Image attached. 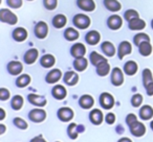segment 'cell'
<instances>
[{"label": "cell", "instance_id": "cell-10", "mask_svg": "<svg viewBox=\"0 0 153 142\" xmlns=\"http://www.w3.org/2000/svg\"><path fill=\"white\" fill-rule=\"evenodd\" d=\"M76 4H78L79 9L85 12H92L96 9V3L94 0H78Z\"/></svg>", "mask_w": 153, "mask_h": 142}, {"label": "cell", "instance_id": "cell-18", "mask_svg": "<svg viewBox=\"0 0 153 142\" xmlns=\"http://www.w3.org/2000/svg\"><path fill=\"white\" fill-rule=\"evenodd\" d=\"M79 81V75L76 74L74 71H68V72L65 73L64 75V82L65 84H67L68 86H74L76 85Z\"/></svg>", "mask_w": 153, "mask_h": 142}, {"label": "cell", "instance_id": "cell-32", "mask_svg": "<svg viewBox=\"0 0 153 142\" xmlns=\"http://www.w3.org/2000/svg\"><path fill=\"white\" fill-rule=\"evenodd\" d=\"M140 118L144 120H148L153 116V109L150 106H144L142 107V109L140 110Z\"/></svg>", "mask_w": 153, "mask_h": 142}, {"label": "cell", "instance_id": "cell-11", "mask_svg": "<svg viewBox=\"0 0 153 142\" xmlns=\"http://www.w3.org/2000/svg\"><path fill=\"white\" fill-rule=\"evenodd\" d=\"M7 70H9V72L11 73L12 75H18L22 72L23 66H22V64L20 63V62L13 61L9 63V65H7Z\"/></svg>", "mask_w": 153, "mask_h": 142}, {"label": "cell", "instance_id": "cell-54", "mask_svg": "<svg viewBox=\"0 0 153 142\" xmlns=\"http://www.w3.org/2000/svg\"><path fill=\"white\" fill-rule=\"evenodd\" d=\"M152 28H153V20H152Z\"/></svg>", "mask_w": 153, "mask_h": 142}, {"label": "cell", "instance_id": "cell-28", "mask_svg": "<svg viewBox=\"0 0 153 142\" xmlns=\"http://www.w3.org/2000/svg\"><path fill=\"white\" fill-rule=\"evenodd\" d=\"M40 63L44 68H51V67H53V66L55 65L56 59H55V57H53V55H51V54H45V55H43V57H42Z\"/></svg>", "mask_w": 153, "mask_h": 142}, {"label": "cell", "instance_id": "cell-19", "mask_svg": "<svg viewBox=\"0 0 153 142\" xmlns=\"http://www.w3.org/2000/svg\"><path fill=\"white\" fill-rule=\"evenodd\" d=\"M38 50H37L36 48H32L30 49V50L26 51L25 55H24V62H25L26 64H28V65H30V64L35 63L37 60V57H38Z\"/></svg>", "mask_w": 153, "mask_h": 142}, {"label": "cell", "instance_id": "cell-20", "mask_svg": "<svg viewBox=\"0 0 153 142\" xmlns=\"http://www.w3.org/2000/svg\"><path fill=\"white\" fill-rule=\"evenodd\" d=\"M13 38L15 39V41L17 42H22L27 38V32L25 28L23 27H18L14 30L13 32Z\"/></svg>", "mask_w": 153, "mask_h": 142}, {"label": "cell", "instance_id": "cell-38", "mask_svg": "<svg viewBox=\"0 0 153 142\" xmlns=\"http://www.w3.org/2000/svg\"><path fill=\"white\" fill-rule=\"evenodd\" d=\"M68 135L71 139H76L78 135L80 133V129H78V125L76 123H70L69 127H68Z\"/></svg>", "mask_w": 153, "mask_h": 142}, {"label": "cell", "instance_id": "cell-37", "mask_svg": "<svg viewBox=\"0 0 153 142\" xmlns=\"http://www.w3.org/2000/svg\"><path fill=\"white\" fill-rule=\"evenodd\" d=\"M23 106V97L20 95H16L12 99V108L14 110H20Z\"/></svg>", "mask_w": 153, "mask_h": 142}, {"label": "cell", "instance_id": "cell-29", "mask_svg": "<svg viewBox=\"0 0 153 142\" xmlns=\"http://www.w3.org/2000/svg\"><path fill=\"white\" fill-rule=\"evenodd\" d=\"M88 62L85 57H79V59H76L74 62V67L78 71H84V70L87 68Z\"/></svg>", "mask_w": 153, "mask_h": 142}, {"label": "cell", "instance_id": "cell-23", "mask_svg": "<svg viewBox=\"0 0 153 142\" xmlns=\"http://www.w3.org/2000/svg\"><path fill=\"white\" fill-rule=\"evenodd\" d=\"M137 64L134 61H128L124 66V71L127 75H134L137 71Z\"/></svg>", "mask_w": 153, "mask_h": 142}, {"label": "cell", "instance_id": "cell-22", "mask_svg": "<svg viewBox=\"0 0 153 142\" xmlns=\"http://www.w3.org/2000/svg\"><path fill=\"white\" fill-rule=\"evenodd\" d=\"M104 5L111 12H119L122 9V4L117 0H104Z\"/></svg>", "mask_w": 153, "mask_h": 142}, {"label": "cell", "instance_id": "cell-30", "mask_svg": "<svg viewBox=\"0 0 153 142\" xmlns=\"http://www.w3.org/2000/svg\"><path fill=\"white\" fill-rule=\"evenodd\" d=\"M110 71V65L108 64V62H103L100 65L97 66V72L100 77H106Z\"/></svg>", "mask_w": 153, "mask_h": 142}, {"label": "cell", "instance_id": "cell-36", "mask_svg": "<svg viewBox=\"0 0 153 142\" xmlns=\"http://www.w3.org/2000/svg\"><path fill=\"white\" fill-rule=\"evenodd\" d=\"M143 82H144V86L147 87L149 84L153 83V77H152V72H151L150 69H145L143 71Z\"/></svg>", "mask_w": 153, "mask_h": 142}, {"label": "cell", "instance_id": "cell-50", "mask_svg": "<svg viewBox=\"0 0 153 142\" xmlns=\"http://www.w3.org/2000/svg\"><path fill=\"white\" fill-rule=\"evenodd\" d=\"M0 120H3L4 119V117H5V113H4V110L3 109H0Z\"/></svg>", "mask_w": 153, "mask_h": 142}, {"label": "cell", "instance_id": "cell-21", "mask_svg": "<svg viewBox=\"0 0 153 142\" xmlns=\"http://www.w3.org/2000/svg\"><path fill=\"white\" fill-rule=\"evenodd\" d=\"M90 121L96 125L101 124L103 121V113L101 112L99 109L92 110L91 112H90Z\"/></svg>", "mask_w": 153, "mask_h": 142}, {"label": "cell", "instance_id": "cell-44", "mask_svg": "<svg viewBox=\"0 0 153 142\" xmlns=\"http://www.w3.org/2000/svg\"><path fill=\"white\" fill-rule=\"evenodd\" d=\"M7 3L12 9H19L22 7V0H7Z\"/></svg>", "mask_w": 153, "mask_h": 142}, {"label": "cell", "instance_id": "cell-53", "mask_svg": "<svg viewBox=\"0 0 153 142\" xmlns=\"http://www.w3.org/2000/svg\"><path fill=\"white\" fill-rule=\"evenodd\" d=\"M150 125H151V129H153V121H152V122H151V124H150Z\"/></svg>", "mask_w": 153, "mask_h": 142}, {"label": "cell", "instance_id": "cell-35", "mask_svg": "<svg viewBox=\"0 0 153 142\" xmlns=\"http://www.w3.org/2000/svg\"><path fill=\"white\" fill-rule=\"evenodd\" d=\"M64 36H65V38L67 39L68 41H74L79 38V32H78V30L74 29V28L69 27L65 30Z\"/></svg>", "mask_w": 153, "mask_h": 142}, {"label": "cell", "instance_id": "cell-4", "mask_svg": "<svg viewBox=\"0 0 153 142\" xmlns=\"http://www.w3.org/2000/svg\"><path fill=\"white\" fill-rule=\"evenodd\" d=\"M48 34V26L44 21H40L35 26V35L38 39H44L46 38Z\"/></svg>", "mask_w": 153, "mask_h": 142}, {"label": "cell", "instance_id": "cell-34", "mask_svg": "<svg viewBox=\"0 0 153 142\" xmlns=\"http://www.w3.org/2000/svg\"><path fill=\"white\" fill-rule=\"evenodd\" d=\"M30 83V77L28 74H22L16 81V85L19 88H24Z\"/></svg>", "mask_w": 153, "mask_h": 142}, {"label": "cell", "instance_id": "cell-8", "mask_svg": "<svg viewBox=\"0 0 153 142\" xmlns=\"http://www.w3.org/2000/svg\"><path fill=\"white\" fill-rule=\"evenodd\" d=\"M86 53V47L82 43H76L74 46L71 47V54L76 59L79 57H83Z\"/></svg>", "mask_w": 153, "mask_h": 142}, {"label": "cell", "instance_id": "cell-27", "mask_svg": "<svg viewBox=\"0 0 153 142\" xmlns=\"http://www.w3.org/2000/svg\"><path fill=\"white\" fill-rule=\"evenodd\" d=\"M102 50L107 57H113L115 54V47L113 46V44L111 42H104L102 44Z\"/></svg>", "mask_w": 153, "mask_h": 142}, {"label": "cell", "instance_id": "cell-17", "mask_svg": "<svg viewBox=\"0 0 153 142\" xmlns=\"http://www.w3.org/2000/svg\"><path fill=\"white\" fill-rule=\"evenodd\" d=\"M27 98L30 104H35L37 107H44L46 104V99L43 96L37 95V94H30Z\"/></svg>", "mask_w": 153, "mask_h": 142}, {"label": "cell", "instance_id": "cell-3", "mask_svg": "<svg viewBox=\"0 0 153 142\" xmlns=\"http://www.w3.org/2000/svg\"><path fill=\"white\" fill-rule=\"evenodd\" d=\"M129 127H130V131H131V134L133 136H135V137H140V136H143L146 133V127L137 120L132 122L129 125Z\"/></svg>", "mask_w": 153, "mask_h": 142}, {"label": "cell", "instance_id": "cell-26", "mask_svg": "<svg viewBox=\"0 0 153 142\" xmlns=\"http://www.w3.org/2000/svg\"><path fill=\"white\" fill-rule=\"evenodd\" d=\"M66 22H67V18L62 14H59V15H56L53 19V25L56 28H62L66 25Z\"/></svg>", "mask_w": 153, "mask_h": 142}, {"label": "cell", "instance_id": "cell-43", "mask_svg": "<svg viewBox=\"0 0 153 142\" xmlns=\"http://www.w3.org/2000/svg\"><path fill=\"white\" fill-rule=\"evenodd\" d=\"M143 102V96L140 95V94H135V95H133V97H132L131 99V104L133 107H140V104H142Z\"/></svg>", "mask_w": 153, "mask_h": 142}, {"label": "cell", "instance_id": "cell-24", "mask_svg": "<svg viewBox=\"0 0 153 142\" xmlns=\"http://www.w3.org/2000/svg\"><path fill=\"white\" fill-rule=\"evenodd\" d=\"M145 27H146V22L140 18H136L129 22V28L131 30H140L144 29Z\"/></svg>", "mask_w": 153, "mask_h": 142}, {"label": "cell", "instance_id": "cell-47", "mask_svg": "<svg viewBox=\"0 0 153 142\" xmlns=\"http://www.w3.org/2000/svg\"><path fill=\"white\" fill-rule=\"evenodd\" d=\"M136 120H137V118H136V116L134 114H129L127 116V118H126V122H127L128 125H130L132 122H134Z\"/></svg>", "mask_w": 153, "mask_h": 142}, {"label": "cell", "instance_id": "cell-40", "mask_svg": "<svg viewBox=\"0 0 153 142\" xmlns=\"http://www.w3.org/2000/svg\"><path fill=\"white\" fill-rule=\"evenodd\" d=\"M45 9L48 11H53L58 5V0H43Z\"/></svg>", "mask_w": 153, "mask_h": 142}, {"label": "cell", "instance_id": "cell-5", "mask_svg": "<svg viewBox=\"0 0 153 142\" xmlns=\"http://www.w3.org/2000/svg\"><path fill=\"white\" fill-rule=\"evenodd\" d=\"M46 118V112L42 109H34L30 112V119L34 122H42Z\"/></svg>", "mask_w": 153, "mask_h": 142}, {"label": "cell", "instance_id": "cell-13", "mask_svg": "<svg viewBox=\"0 0 153 142\" xmlns=\"http://www.w3.org/2000/svg\"><path fill=\"white\" fill-rule=\"evenodd\" d=\"M58 117L62 121H69L74 117V111L70 108H61L58 111Z\"/></svg>", "mask_w": 153, "mask_h": 142}, {"label": "cell", "instance_id": "cell-33", "mask_svg": "<svg viewBox=\"0 0 153 142\" xmlns=\"http://www.w3.org/2000/svg\"><path fill=\"white\" fill-rule=\"evenodd\" d=\"M90 61H91L92 65L98 66V65H100L101 63H103V62H106L107 60L105 59L104 57H102L101 54H99L98 52L92 51V52L90 53Z\"/></svg>", "mask_w": 153, "mask_h": 142}, {"label": "cell", "instance_id": "cell-48", "mask_svg": "<svg viewBox=\"0 0 153 142\" xmlns=\"http://www.w3.org/2000/svg\"><path fill=\"white\" fill-rule=\"evenodd\" d=\"M146 88V90H147V93H148V95H153V83H151V84H149L147 87H145Z\"/></svg>", "mask_w": 153, "mask_h": 142}, {"label": "cell", "instance_id": "cell-51", "mask_svg": "<svg viewBox=\"0 0 153 142\" xmlns=\"http://www.w3.org/2000/svg\"><path fill=\"white\" fill-rule=\"evenodd\" d=\"M119 142H132L129 138H122V139L119 140Z\"/></svg>", "mask_w": 153, "mask_h": 142}, {"label": "cell", "instance_id": "cell-49", "mask_svg": "<svg viewBox=\"0 0 153 142\" xmlns=\"http://www.w3.org/2000/svg\"><path fill=\"white\" fill-rule=\"evenodd\" d=\"M32 142H46V140L43 139L42 136H37V137H35L34 139L32 140Z\"/></svg>", "mask_w": 153, "mask_h": 142}, {"label": "cell", "instance_id": "cell-1", "mask_svg": "<svg viewBox=\"0 0 153 142\" xmlns=\"http://www.w3.org/2000/svg\"><path fill=\"white\" fill-rule=\"evenodd\" d=\"M0 20L10 25H15L18 22V17L10 10L2 9L0 11Z\"/></svg>", "mask_w": 153, "mask_h": 142}, {"label": "cell", "instance_id": "cell-7", "mask_svg": "<svg viewBox=\"0 0 153 142\" xmlns=\"http://www.w3.org/2000/svg\"><path fill=\"white\" fill-rule=\"evenodd\" d=\"M111 83L114 86H121L124 83V74L120 68H114L111 73Z\"/></svg>", "mask_w": 153, "mask_h": 142}, {"label": "cell", "instance_id": "cell-46", "mask_svg": "<svg viewBox=\"0 0 153 142\" xmlns=\"http://www.w3.org/2000/svg\"><path fill=\"white\" fill-rule=\"evenodd\" d=\"M114 121H115V116H114V114H113V113H109V114H107L106 122L108 123V124H112Z\"/></svg>", "mask_w": 153, "mask_h": 142}, {"label": "cell", "instance_id": "cell-15", "mask_svg": "<svg viewBox=\"0 0 153 142\" xmlns=\"http://www.w3.org/2000/svg\"><path fill=\"white\" fill-rule=\"evenodd\" d=\"M51 93H53V96L56 98V99H64V98L66 97V94H67V92H66V89L63 87V86L61 85H57L53 87V91H51Z\"/></svg>", "mask_w": 153, "mask_h": 142}, {"label": "cell", "instance_id": "cell-9", "mask_svg": "<svg viewBox=\"0 0 153 142\" xmlns=\"http://www.w3.org/2000/svg\"><path fill=\"white\" fill-rule=\"evenodd\" d=\"M107 24H108V27L111 28L112 30H117L120 29L123 24V20L120 16L117 15H112L111 17H109L108 21H107Z\"/></svg>", "mask_w": 153, "mask_h": 142}, {"label": "cell", "instance_id": "cell-16", "mask_svg": "<svg viewBox=\"0 0 153 142\" xmlns=\"http://www.w3.org/2000/svg\"><path fill=\"white\" fill-rule=\"evenodd\" d=\"M62 72L59 69H53L51 72H48V74L46 75V82L48 84H55L61 79Z\"/></svg>", "mask_w": 153, "mask_h": 142}, {"label": "cell", "instance_id": "cell-45", "mask_svg": "<svg viewBox=\"0 0 153 142\" xmlns=\"http://www.w3.org/2000/svg\"><path fill=\"white\" fill-rule=\"evenodd\" d=\"M10 98V91L5 88H1L0 89V99L1 100H7Z\"/></svg>", "mask_w": 153, "mask_h": 142}, {"label": "cell", "instance_id": "cell-14", "mask_svg": "<svg viewBox=\"0 0 153 142\" xmlns=\"http://www.w3.org/2000/svg\"><path fill=\"white\" fill-rule=\"evenodd\" d=\"M85 40L88 44L97 45L101 40V35L99 34V32H97V30H91V32H89L86 35Z\"/></svg>", "mask_w": 153, "mask_h": 142}, {"label": "cell", "instance_id": "cell-42", "mask_svg": "<svg viewBox=\"0 0 153 142\" xmlns=\"http://www.w3.org/2000/svg\"><path fill=\"white\" fill-rule=\"evenodd\" d=\"M14 123H15L16 127H18L21 129H27V122H26L25 120H23L22 118H19V117H17V118L14 119Z\"/></svg>", "mask_w": 153, "mask_h": 142}, {"label": "cell", "instance_id": "cell-12", "mask_svg": "<svg viewBox=\"0 0 153 142\" xmlns=\"http://www.w3.org/2000/svg\"><path fill=\"white\" fill-rule=\"evenodd\" d=\"M132 51V46L128 41H123L119 46V57L120 60L123 59L125 55L130 54Z\"/></svg>", "mask_w": 153, "mask_h": 142}, {"label": "cell", "instance_id": "cell-39", "mask_svg": "<svg viewBox=\"0 0 153 142\" xmlns=\"http://www.w3.org/2000/svg\"><path fill=\"white\" fill-rule=\"evenodd\" d=\"M146 41H150V38H149V36L147 34H142L140 32V34L135 35V37H134V44L136 46H140L143 42H146Z\"/></svg>", "mask_w": 153, "mask_h": 142}, {"label": "cell", "instance_id": "cell-2", "mask_svg": "<svg viewBox=\"0 0 153 142\" xmlns=\"http://www.w3.org/2000/svg\"><path fill=\"white\" fill-rule=\"evenodd\" d=\"M74 24L80 29H85L90 25V19L84 14H78L74 17Z\"/></svg>", "mask_w": 153, "mask_h": 142}, {"label": "cell", "instance_id": "cell-52", "mask_svg": "<svg viewBox=\"0 0 153 142\" xmlns=\"http://www.w3.org/2000/svg\"><path fill=\"white\" fill-rule=\"evenodd\" d=\"M5 132V127L3 124H0V134H3Z\"/></svg>", "mask_w": 153, "mask_h": 142}, {"label": "cell", "instance_id": "cell-41", "mask_svg": "<svg viewBox=\"0 0 153 142\" xmlns=\"http://www.w3.org/2000/svg\"><path fill=\"white\" fill-rule=\"evenodd\" d=\"M125 18L128 22H130V21H132V20L136 19V18H140V16H138L137 12L134 11V10H128L125 13Z\"/></svg>", "mask_w": 153, "mask_h": 142}, {"label": "cell", "instance_id": "cell-25", "mask_svg": "<svg viewBox=\"0 0 153 142\" xmlns=\"http://www.w3.org/2000/svg\"><path fill=\"white\" fill-rule=\"evenodd\" d=\"M80 106L83 109H90L94 104V99L90 95H83L80 98Z\"/></svg>", "mask_w": 153, "mask_h": 142}, {"label": "cell", "instance_id": "cell-6", "mask_svg": "<svg viewBox=\"0 0 153 142\" xmlns=\"http://www.w3.org/2000/svg\"><path fill=\"white\" fill-rule=\"evenodd\" d=\"M100 104L104 109H111L114 104V98L111 94L104 92L100 96Z\"/></svg>", "mask_w": 153, "mask_h": 142}, {"label": "cell", "instance_id": "cell-31", "mask_svg": "<svg viewBox=\"0 0 153 142\" xmlns=\"http://www.w3.org/2000/svg\"><path fill=\"white\" fill-rule=\"evenodd\" d=\"M138 49H140V53L144 57H148V55L151 54L152 52V46L150 44V41H146V42H143L142 44L138 46Z\"/></svg>", "mask_w": 153, "mask_h": 142}, {"label": "cell", "instance_id": "cell-55", "mask_svg": "<svg viewBox=\"0 0 153 142\" xmlns=\"http://www.w3.org/2000/svg\"><path fill=\"white\" fill-rule=\"evenodd\" d=\"M28 1H33V0H28Z\"/></svg>", "mask_w": 153, "mask_h": 142}]
</instances>
